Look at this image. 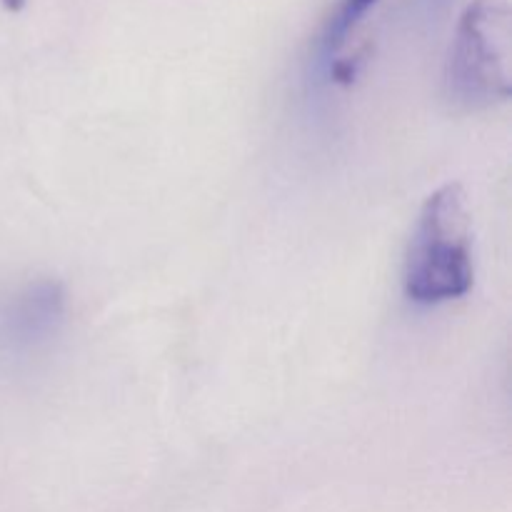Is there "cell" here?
<instances>
[{
	"label": "cell",
	"instance_id": "6da1fadb",
	"mask_svg": "<svg viewBox=\"0 0 512 512\" xmlns=\"http://www.w3.org/2000/svg\"><path fill=\"white\" fill-rule=\"evenodd\" d=\"M473 223L460 183L440 185L420 208L403 263V293L415 305H443L473 290Z\"/></svg>",
	"mask_w": 512,
	"mask_h": 512
},
{
	"label": "cell",
	"instance_id": "7a4b0ae2",
	"mask_svg": "<svg viewBox=\"0 0 512 512\" xmlns=\"http://www.w3.org/2000/svg\"><path fill=\"white\" fill-rule=\"evenodd\" d=\"M443 93L463 113L508 103L510 10L505 0H475L460 15L445 55Z\"/></svg>",
	"mask_w": 512,
	"mask_h": 512
},
{
	"label": "cell",
	"instance_id": "3957f363",
	"mask_svg": "<svg viewBox=\"0 0 512 512\" xmlns=\"http://www.w3.org/2000/svg\"><path fill=\"white\" fill-rule=\"evenodd\" d=\"M68 290L60 280L38 278L0 303V355L25 360L48 348L65 325Z\"/></svg>",
	"mask_w": 512,
	"mask_h": 512
},
{
	"label": "cell",
	"instance_id": "277c9868",
	"mask_svg": "<svg viewBox=\"0 0 512 512\" xmlns=\"http://www.w3.org/2000/svg\"><path fill=\"white\" fill-rule=\"evenodd\" d=\"M375 5H378V0H338L330 8L318 38H315L313 65L318 73H333L335 60H338V55L348 45L350 35L368 18V13Z\"/></svg>",
	"mask_w": 512,
	"mask_h": 512
},
{
	"label": "cell",
	"instance_id": "5b68a950",
	"mask_svg": "<svg viewBox=\"0 0 512 512\" xmlns=\"http://www.w3.org/2000/svg\"><path fill=\"white\" fill-rule=\"evenodd\" d=\"M415 3H418V8L423 10V13L435 15V13H440V10H443L450 0H415Z\"/></svg>",
	"mask_w": 512,
	"mask_h": 512
},
{
	"label": "cell",
	"instance_id": "8992f818",
	"mask_svg": "<svg viewBox=\"0 0 512 512\" xmlns=\"http://www.w3.org/2000/svg\"><path fill=\"white\" fill-rule=\"evenodd\" d=\"M25 3H28V0H3V5L10 10V13H18V10H23Z\"/></svg>",
	"mask_w": 512,
	"mask_h": 512
}]
</instances>
